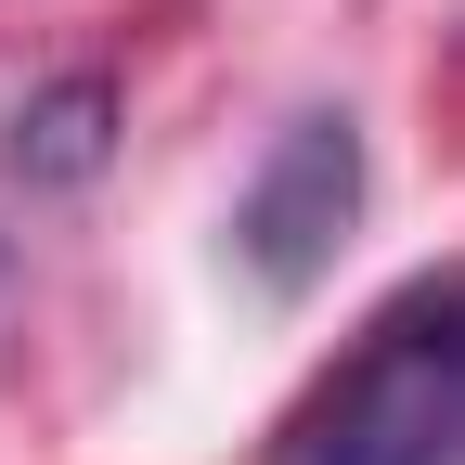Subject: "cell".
<instances>
[{
    "instance_id": "cell-1",
    "label": "cell",
    "mask_w": 465,
    "mask_h": 465,
    "mask_svg": "<svg viewBox=\"0 0 465 465\" xmlns=\"http://www.w3.org/2000/svg\"><path fill=\"white\" fill-rule=\"evenodd\" d=\"M272 465H465V259L401 284L298 388Z\"/></svg>"
},
{
    "instance_id": "cell-2",
    "label": "cell",
    "mask_w": 465,
    "mask_h": 465,
    "mask_svg": "<svg viewBox=\"0 0 465 465\" xmlns=\"http://www.w3.org/2000/svg\"><path fill=\"white\" fill-rule=\"evenodd\" d=\"M349 220H362V130L349 116H298L259 155L246 207H232V259L259 272V298H311L349 246Z\"/></svg>"
},
{
    "instance_id": "cell-3",
    "label": "cell",
    "mask_w": 465,
    "mask_h": 465,
    "mask_svg": "<svg viewBox=\"0 0 465 465\" xmlns=\"http://www.w3.org/2000/svg\"><path fill=\"white\" fill-rule=\"evenodd\" d=\"M104 130H116V78H52V91L14 116L0 155L26 168V182H91V168H104Z\"/></svg>"
}]
</instances>
